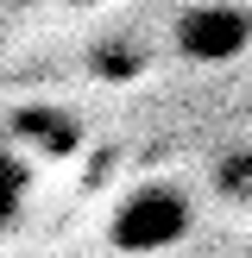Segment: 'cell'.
I'll use <instances>...</instances> for the list:
<instances>
[{"instance_id": "1", "label": "cell", "mask_w": 252, "mask_h": 258, "mask_svg": "<svg viewBox=\"0 0 252 258\" xmlns=\"http://www.w3.org/2000/svg\"><path fill=\"white\" fill-rule=\"evenodd\" d=\"M189 233H196V196H189L183 183H164V176L126 189L120 208H113V221H107L113 252H170V246H183Z\"/></svg>"}, {"instance_id": "2", "label": "cell", "mask_w": 252, "mask_h": 258, "mask_svg": "<svg viewBox=\"0 0 252 258\" xmlns=\"http://www.w3.org/2000/svg\"><path fill=\"white\" fill-rule=\"evenodd\" d=\"M176 57L189 63H239L246 57V13L239 0H202V7H183L176 13Z\"/></svg>"}, {"instance_id": "3", "label": "cell", "mask_w": 252, "mask_h": 258, "mask_svg": "<svg viewBox=\"0 0 252 258\" xmlns=\"http://www.w3.org/2000/svg\"><path fill=\"white\" fill-rule=\"evenodd\" d=\"M19 202H25V164L13 158L7 145H0V227L19 214Z\"/></svg>"}, {"instance_id": "4", "label": "cell", "mask_w": 252, "mask_h": 258, "mask_svg": "<svg viewBox=\"0 0 252 258\" xmlns=\"http://www.w3.org/2000/svg\"><path fill=\"white\" fill-rule=\"evenodd\" d=\"M95 57H101V76H133L139 63H145L139 44H107V50H95Z\"/></svg>"}, {"instance_id": "5", "label": "cell", "mask_w": 252, "mask_h": 258, "mask_svg": "<svg viewBox=\"0 0 252 258\" xmlns=\"http://www.w3.org/2000/svg\"><path fill=\"white\" fill-rule=\"evenodd\" d=\"M227 189H233V208H246V158H239V151L221 158V196Z\"/></svg>"}, {"instance_id": "6", "label": "cell", "mask_w": 252, "mask_h": 258, "mask_svg": "<svg viewBox=\"0 0 252 258\" xmlns=\"http://www.w3.org/2000/svg\"><path fill=\"white\" fill-rule=\"evenodd\" d=\"M76 7H95V0H76Z\"/></svg>"}]
</instances>
